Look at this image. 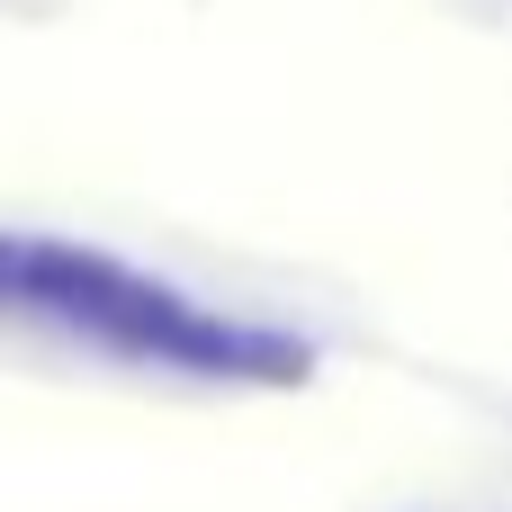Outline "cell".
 Wrapping results in <instances>:
<instances>
[{
    "instance_id": "6da1fadb",
    "label": "cell",
    "mask_w": 512,
    "mask_h": 512,
    "mask_svg": "<svg viewBox=\"0 0 512 512\" xmlns=\"http://www.w3.org/2000/svg\"><path fill=\"white\" fill-rule=\"evenodd\" d=\"M9 297L27 315H54L126 360H162V369H189V378H261V387H297L306 378V342L270 333V324H234V315H207L189 306L180 288L90 252V243H36L18 234L9 243Z\"/></svg>"
}]
</instances>
